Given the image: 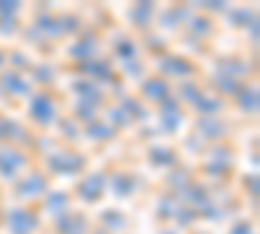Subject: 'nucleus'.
I'll list each match as a JSON object with an SVG mask.
<instances>
[{"label": "nucleus", "mask_w": 260, "mask_h": 234, "mask_svg": "<svg viewBox=\"0 0 260 234\" xmlns=\"http://www.w3.org/2000/svg\"><path fill=\"white\" fill-rule=\"evenodd\" d=\"M37 224H39V219L29 208H13L8 214V226L13 234H31L37 229Z\"/></svg>", "instance_id": "obj_1"}, {"label": "nucleus", "mask_w": 260, "mask_h": 234, "mask_svg": "<svg viewBox=\"0 0 260 234\" xmlns=\"http://www.w3.org/2000/svg\"><path fill=\"white\" fill-rule=\"evenodd\" d=\"M83 166V156L78 154H71V151H60V154H52L50 156V169L52 172H65V175H73Z\"/></svg>", "instance_id": "obj_2"}, {"label": "nucleus", "mask_w": 260, "mask_h": 234, "mask_svg": "<svg viewBox=\"0 0 260 234\" xmlns=\"http://www.w3.org/2000/svg\"><path fill=\"white\" fill-rule=\"evenodd\" d=\"M31 117H34V122H39V125H50V122L55 120V102H52L47 94L34 96V102H31Z\"/></svg>", "instance_id": "obj_3"}, {"label": "nucleus", "mask_w": 260, "mask_h": 234, "mask_svg": "<svg viewBox=\"0 0 260 234\" xmlns=\"http://www.w3.org/2000/svg\"><path fill=\"white\" fill-rule=\"evenodd\" d=\"M45 193H47V180L39 172H31L29 177H24L18 182V195H24V198H37V195H45Z\"/></svg>", "instance_id": "obj_4"}, {"label": "nucleus", "mask_w": 260, "mask_h": 234, "mask_svg": "<svg viewBox=\"0 0 260 234\" xmlns=\"http://www.w3.org/2000/svg\"><path fill=\"white\" fill-rule=\"evenodd\" d=\"M104 185H107V180H104V175H89L83 182H81V198L86 200V203H94V200H99L102 198V193H104Z\"/></svg>", "instance_id": "obj_5"}, {"label": "nucleus", "mask_w": 260, "mask_h": 234, "mask_svg": "<svg viewBox=\"0 0 260 234\" xmlns=\"http://www.w3.org/2000/svg\"><path fill=\"white\" fill-rule=\"evenodd\" d=\"M24 164H26V159L21 156V151H16V148H0V172L6 177H13Z\"/></svg>", "instance_id": "obj_6"}, {"label": "nucleus", "mask_w": 260, "mask_h": 234, "mask_svg": "<svg viewBox=\"0 0 260 234\" xmlns=\"http://www.w3.org/2000/svg\"><path fill=\"white\" fill-rule=\"evenodd\" d=\"M89 224H86L83 216H76V214H65L62 219H57V231L60 234H86Z\"/></svg>", "instance_id": "obj_7"}, {"label": "nucleus", "mask_w": 260, "mask_h": 234, "mask_svg": "<svg viewBox=\"0 0 260 234\" xmlns=\"http://www.w3.org/2000/svg\"><path fill=\"white\" fill-rule=\"evenodd\" d=\"M143 94L148 96V99H167V94H169V86H167V81H161V78H151V81H146L143 83Z\"/></svg>", "instance_id": "obj_8"}, {"label": "nucleus", "mask_w": 260, "mask_h": 234, "mask_svg": "<svg viewBox=\"0 0 260 234\" xmlns=\"http://www.w3.org/2000/svg\"><path fill=\"white\" fill-rule=\"evenodd\" d=\"M161 71L164 73H172V76H185V73L192 71V65H190L187 60H182V57H164Z\"/></svg>", "instance_id": "obj_9"}, {"label": "nucleus", "mask_w": 260, "mask_h": 234, "mask_svg": "<svg viewBox=\"0 0 260 234\" xmlns=\"http://www.w3.org/2000/svg\"><path fill=\"white\" fill-rule=\"evenodd\" d=\"M237 96H240V107L245 112H255L257 110V89L255 86H245L237 91Z\"/></svg>", "instance_id": "obj_10"}, {"label": "nucleus", "mask_w": 260, "mask_h": 234, "mask_svg": "<svg viewBox=\"0 0 260 234\" xmlns=\"http://www.w3.org/2000/svg\"><path fill=\"white\" fill-rule=\"evenodd\" d=\"M45 206H47L50 214H60V211L68 208V195H65V193H50Z\"/></svg>", "instance_id": "obj_11"}, {"label": "nucleus", "mask_w": 260, "mask_h": 234, "mask_svg": "<svg viewBox=\"0 0 260 234\" xmlns=\"http://www.w3.org/2000/svg\"><path fill=\"white\" fill-rule=\"evenodd\" d=\"M130 18H133L138 26H146L148 18H151V3H138L133 11H130Z\"/></svg>", "instance_id": "obj_12"}, {"label": "nucleus", "mask_w": 260, "mask_h": 234, "mask_svg": "<svg viewBox=\"0 0 260 234\" xmlns=\"http://www.w3.org/2000/svg\"><path fill=\"white\" fill-rule=\"evenodd\" d=\"M201 133H203V136H211V138H219V136H224L226 130H224L221 122H216V120H203V122H201Z\"/></svg>", "instance_id": "obj_13"}, {"label": "nucleus", "mask_w": 260, "mask_h": 234, "mask_svg": "<svg viewBox=\"0 0 260 234\" xmlns=\"http://www.w3.org/2000/svg\"><path fill=\"white\" fill-rule=\"evenodd\" d=\"M3 83H8V91H13V94H26V81H21L16 73H6Z\"/></svg>", "instance_id": "obj_14"}, {"label": "nucleus", "mask_w": 260, "mask_h": 234, "mask_svg": "<svg viewBox=\"0 0 260 234\" xmlns=\"http://www.w3.org/2000/svg\"><path fill=\"white\" fill-rule=\"evenodd\" d=\"M151 161H154V164H172L175 156H172V151H167V148L154 146V148H151Z\"/></svg>", "instance_id": "obj_15"}, {"label": "nucleus", "mask_w": 260, "mask_h": 234, "mask_svg": "<svg viewBox=\"0 0 260 234\" xmlns=\"http://www.w3.org/2000/svg\"><path fill=\"white\" fill-rule=\"evenodd\" d=\"M86 133H89L91 138H96V141H102V138H112V125H89L86 127Z\"/></svg>", "instance_id": "obj_16"}, {"label": "nucleus", "mask_w": 260, "mask_h": 234, "mask_svg": "<svg viewBox=\"0 0 260 234\" xmlns=\"http://www.w3.org/2000/svg\"><path fill=\"white\" fill-rule=\"evenodd\" d=\"M195 107H198L203 115L208 112V115H213V112H219L221 110V102H216V99H208V96H201V102L195 104Z\"/></svg>", "instance_id": "obj_17"}, {"label": "nucleus", "mask_w": 260, "mask_h": 234, "mask_svg": "<svg viewBox=\"0 0 260 234\" xmlns=\"http://www.w3.org/2000/svg\"><path fill=\"white\" fill-rule=\"evenodd\" d=\"M201 89L198 86H195V83H185V86H182V99H187L190 104H198L201 102Z\"/></svg>", "instance_id": "obj_18"}, {"label": "nucleus", "mask_w": 260, "mask_h": 234, "mask_svg": "<svg viewBox=\"0 0 260 234\" xmlns=\"http://www.w3.org/2000/svg\"><path fill=\"white\" fill-rule=\"evenodd\" d=\"M102 221L110 226V229H122V226H125V219L117 214V211H107V214L102 216Z\"/></svg>", "instance_id": "obj_19"}, {"label": "nucleus", "mask_w": 260, "mask_h": 234, "mask_svg": "<svg viewBox=\"0 0 260 234\" xmlns=\"http://www.w3.org/2000/svg\"><path fill=\"white\" fill-rule=\"evenodd\" d=\"M86 73H94L99 78H107V76H110V65H107V62H86Z\"/></svg>", "instance_id": "obj_20"}, {"label": "nucleus", "mask_w": 260, "mask_h": 234, "mask_svg": "<svg viewBox=\"0 0 260 234\" xmlns=\"http://www.w3.org/2000/svg\"><path fill=\"white\" fill-rule=\"evenodd\" d=\"M216 83H219V89H221V91H229V94H237V91H240L237 81L229 78V76H219V78H216Z\"/></svg>", "instance_id": "obj_21"}, {"label": "nucleus", "mask_w": 260, "mask_h": 234, "mask_svg": "<svg viewBox=\"0 0 260 234\" xmlns=\"http://www.w3.org/2000/svg\"><path fill=\"white\" fill-rule=\"evenodd\" d=\"M115 193H117V195H127V193H130V180H127L125 175H117V177H115Z\"/></svg>", "instance_id": "obj_22"}, {"label": "nucleus", "mask_w": 260, "mask_h": 234, "mask_svg": "<svg viewBox=\"0 0 260 234\" xmlns=\"http://www.w3.org/2000/svg\"><path fill=\"white\" fill-rule=\"evenodd\" d=\"M190 29H192L195 34H201V37L211 31V26H208V21H206V18H195L192 24H190Z\"/></svg>", "instance_id": "obj_23"}, {"label": "nucleus", "mask_w": 260, "mask_h": 234, "mask_svg": "<svg viewBox=\"0 0 260 234\" xmlns=\"http://www.w3.org/2000/svg\"><path fill=\"white\" fill-rule=\"evenodd\" d=\"M18 11V3H13V0H6V3H0V13H6V16H13Z\"/></svg>", "instance_id": "obj_24"}, {"label": "nucleus", "mask_w": 260, "mask_h": 234, "mask_svg": "<svg viewBox=\"0 0 260 234\" xmlns=\"http://www.w3.org/2000/svg\"><path fill=\"white\" fill-rule=\"evenodd\" d=\"M117 52H120V57H133V45L130 42H120V47H117Z\"/></svg>", "instance_id": "obj_25"}, {"label": "nucleus", "mask_w": 260, "mask_h": 234, "mask_svg": "<svg viewBox=\"0 0 260 234\" xmlns=\"http://www.w3.org/2000/svg\"><path fill=\"white\" fill-rule=\"evenodd\" d=\"M78 117H94V110H91V104H78Z\"/></svg>", "instance_id": "obj_26"}, {"label": "nucleus", "mask_w": 260, "mask_h": 234, "mask_svg": "<svg viewBox=\"0 0 260 234\" xmlns=\"http://www.w3.org/2000/svg\"><path fill=\"white\" fill-rule=\"evenodd\" d=\"M232 234H252V226L250 224H237Z\"/></svg>", "instance_id": "obj_27"}, {"label": "nucleus", "mask_w": 260, "mask_h": 234, "mask_svg": "<svg viewBox=\"0 0 260 234\" xmlns=\"http://www.w3.org/2000/svg\"><path fill=\"white\" fill-rule=\"evenodd\" d=\"M37 78H39V81H50V78H52V71H50V68H42V71H37Z\"/></svg>", "instance_id": "obj_28"}, {"label": "nucleus", "mask_w": 260, "mask_h": 234, "mask_svg": "<svg viewBox=\"0 0 260 234\" xmlns=\"http://www.w3.org/2000/svg\"><path fill=\"white\" fill-rule=\"evenodd\" d=\"M247 185H250V187H252V193H257V177H252V180H250V177H247Z\"/></svg>", "instance_id": "obj_29"}, {"label": "nucleus", "mask_w": 260, "mask_h": 234, "mask_svg": "<svg viewBox=\"0 0 260 234\" xmlns=\"http://www.w3.org/2000/svg\"><path fill=\"white\" fill-rule=\"evenodd\" d=\"M0 65H3V52H0Z\"/></svg>", "instance_id": "obj_30"}, {"label": "nucleus", "mask_w": 260, "mask_h": 234, "mask_svg": "<svg viewBox=\"0 0 260 234\" xmlns=\"http://www.w3.org/2000/svg\"><path fill=\"white\" fill-rule=\"evenodd\" d=\"M167 234H175V231H167Z\"/></svg>", "instance_id": "obj_31"}, {"label": "nucleus", "mask_w": 260, "mask_h": 234, "mask_svg": "<svg viewBox=\"0 0 260 234\" xmlns=\"http://www.w3.org/2000/svg\"><path fill=\"white\" fill-rule=\"evenodd\" d=\"M96 234H102V231H96Z\"/></svg>", "instance_id": "obj_32"}]
</instances>
